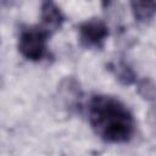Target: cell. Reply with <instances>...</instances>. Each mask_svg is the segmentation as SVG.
<instances>
[{
  "label": "cell",
  "mask_w": 156,
  "mask_h": 156,
  "mask_svg": "<svg viewBox=\"0 0 156 156\" xmlns=\"http://www.w3.org/2000/svg\"><path fill=\"white\" fill-rule=\"evenodd\" d=\"M88 121L102 140L113 144L129 141L135 132V119L130 110L111 95H93L88 101Z\"/></svg>",
  "instance_id": "6da1fadb"
},
{
  "label": "cell",
  "mask_w": 156,
  "mask_h": 156,
  "mask_svg": "<svg viewBox=\"0 0 156 156\" xmlns=\"http://www.w3.org/2000/svg\"><path fill=\"white\" fill-rule=\"evenodd\" d=\"M62 98L66 102V105L72 108V107H80V99H82V90L79 88V84L76 79L73 78H67L62 85Z\"/></svg>",
  "instance_id": "8992f818"
},
{
  "label": "cell",
  "mask_w": 156,
  "mask_h": 156,
  "mask_svg": "<svg viewBox=\"0 0 156 156\" xmlns=\"http://www.w3.org/2000/svg\"><path fill=\"white\" fill-rule=\"evenodd\" d=\"M136 90L143 99H145L147 101H155L156 100V84L150 78L138 79Z\"/></svg>",
  "instance_id": "ba28073f"
},
{
  "label": "cell",
  "mask_w": 156,
  "mask_h": 156,
  "mask_svg": "<svg viewBox=\"0 0 156 156\" xmlns=\"http://www.w3.org/2000/svg\"><path fill=\"white\" fill-rule=\"evenodd\" d=\"M108 69L115 74V77L124 85H130L138 82L136 73L132 66L124 60H117L108 65Z\"/></svg>",
  "instance_id": "5b68a950"
},
{
  "label": "cell",
  "mask_w": 156,
  "mask_h": 156,
  "mask_svg": "<svg viewBox=\"0 0 156 156\" xmlns=\"http://www.w3.org/2000/svg\"><path fill=\"white\" fill-rule=\"evenodd\" d=\"M132 13L136 22L146 23L156 16V1H132Z\"/></svg>",
  "instance_id": "52a82bcc"
},
{
  "label": "cell",
  "mask_w": 156,
  "mask_h": 156,
  "mask_svg": "<svg viewBox=\"0 0 156 156\" xmlns=\"http://www.w3.org/2000/svg\"><path fill=\"white\" fill-rule=\"evenodd\" d=\"M51 34L40 24L26 27L20 32L18 50L29 61H40L46 56L48 40Z\"/></svg>",
  "instance_id": "7a4b0ae2"
},
{
  "label": "cell",
  "mask_w": 156,
  "mask_h": 156,
  "mask_svg": "<svg viewBox=\"0 0 156 156\" xmlns=\"http://www.w3.org/2000/svg\"><path fill=\"white\" fill-rule=\"evenodd\" d=\"M80 43L87 48H101L108 37V27L100 18H90L78 27Z\"/></svg>",
  "instance_id": "3957f363"
},
{
  "label": "cell",
  "mask_w": 156,
  "mask_h": 156,
  "mask_svg": "<svg viewBox=\"0 0 156 156\" xmlns=\"http://www.w3.org/2000/svg\"><path fill=\"white\" fill-rule=\"evenodd\" d=\"M149 116H150V121L156 126V105H154L149 112Z\"/></svg>",
  "instance_id": "9c48e42d"
},
{
  "label": "cell",
  "mask_w": 156,
  "mask_h": 156,
  "mask_svg": "<svg viewBox=\"0 0 156 156\" xmlns=\"http://www.w3.org/2000/svg\"><path fill=\"white\" fill-rule=\"evenodd\" d=\"M40 26L50 34L61 28L65 22V15L61 9L52 1H44L40 7Z\"/></svg>",
  "instance_id": "277c9868"
}]
</instances>
